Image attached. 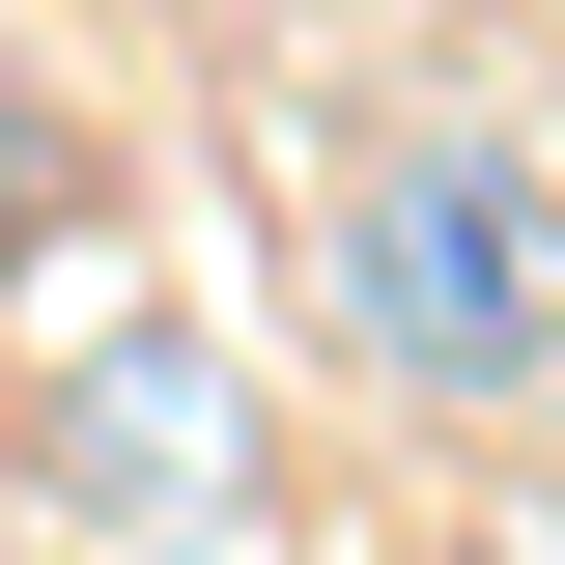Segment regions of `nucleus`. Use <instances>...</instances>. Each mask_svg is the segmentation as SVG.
<instances>
[{
  "label": "nucleus",
  "mask_w": 565,
  "mask_h": 565,
  "mask_svg": "<svg viewBox=\"0 0 565 565\" xmlns=\"http://www.w3.org/2000/svg\"><path fill=\"white\" fill-rule=\"evenodd\" d=\"M340 311H367V367H424V396L565 367V170H537V141H367Z\"/></svg>",
  "instance_id": "nucleus-1"
}]
</instances>
